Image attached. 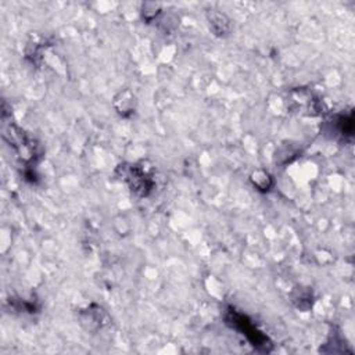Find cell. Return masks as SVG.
I'll return each mask as SVG.
<instances>
[{
  "label": "cell",
  "instance_id": "cell-2",
  "mask_svg": "<svg viewBox=\"0 0 355 355\" xmlns=\"http://www.w3.org/2000/svg\"><path fill=\"white\" fill-rule=\"evenodd\" d=\"M124 178L129 183L131 189L138 195L147 196L153 189L151 175L144 169V167H139V165L128 167L124 172Z\"/></svg>",
  "mask_w": 355,
  "mask_h": 355
},
{
  "label": "cell",
  "instance_id": "cell-1",
  "mask_svg": "<svg viewBox=\"0 0 355 355\" xmlns=\"http://www.w3.org/2000/svg\"><path fill=\"white\" fill-rule=\"evenodd\" d=\"M225 319L230 328L236 329L241 335L246 336V339L251 343V346L254 349L262 351V353H269L272 350V343L269 342L268 337L264 335L246 315L237 312L236 309L230 308L228 309Z\"/></svg>",
  "mask_w": 355,
  "mask_h": 355
},
{
  "label": "cell",
  "instance_id": "cell-4",
  "mask_svg": "<svg viewBox=\"0 0 355 355\" xmlns=\"http://www.w3.org/2000/svg\"><path fill=\"white\" fill-rule=\"evenodd\" d=\"M121 97H122V100H121V106H117V110H118V113L122 115H128L127 113H132L134 111V96L129 93V92H124V93L120 94Z\"/></svg>",
  "mask_w": 355,
  "mask_h": 355
},
{
  "label": "cell",
  "instance_id": "cell-5",
  "mask_svg": "<svg viewBox=\"0 0 355 355\" xmlns=\"http://www.w3.org/2000/svg\"><path fill=\"white\" fill-rule=\"evenodd\" d=\"M211 27L216 35H223L225 32H228V21L223 15L216 14L211 18Z\"/></svg>",
  "mask_w": 355,
  "mask_h": 355
},
{
  "label": "cell",
  "instance_id": "cell-3",
  "mask_svg": "<svg viewBox=\"0 0 355 355\" xmlns=\"http://www.w3.org/2000/svg\"><path fill=\"white\" fill-rule=\"evenodd\" d=\"M251 181L254 183L255 188H258L262 192H267L269 190V188L272 186V179L267 172H262V171H257L255 174H253L251 176Z\"/></svg>",
  "mask_w": 355,
  "mask_h": 355
}]
</instances>
